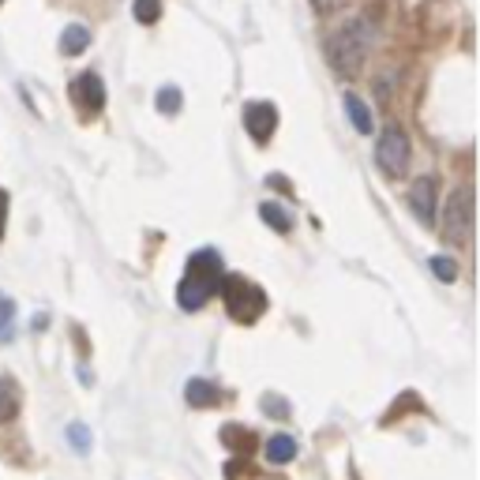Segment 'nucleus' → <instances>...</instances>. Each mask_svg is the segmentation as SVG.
<instances>
[{"label":"nucleus","mask_w":480,"mask_h":480,"mask_svg":"<svg viewBox=\"0 0 480 480\" xmlns=\"http://www.w3.org/2000/svg\"><path fill=\"white\" fill-rule=\"evenodd\" d=\"M409 203H413V214H417L424 226L436 221V177H421L409 191Z\"/></svg>","instance_id":"nucleus-8"},{"label":"nucleus","mask_w":480,"mask_h":480,"mask_svg":"<svg viewBox=\"0 0 480 480\" xmlns=\"http://www.w3.org/2000/svg\"><path fill=\"white\" fill-rule=\"evenodd\" d=\"M293 454H297V443H293L290 436H275V439L267 443V458H270V461H278V466L293 461Z\"/></svg>","instance_id":"nucleus-12"},{"label":"nucleus","mask_w":480,"mask_h":480,"mask_svg":"<svg viewBox=\"0 0 480 480\" xmlns=\"http://www.w3.org/2000/svg\"><path fill=\"white\" fill-rule=\"evenodd\" d=\"M312 4H315L319 12H330V8H338V4H342V0H312Z\"/></svg>","instance_id":"nucleus-21"},{"label":"nucleus","mask_w":480,"mask_h":480,"mask_svg":"<svg viewBox=\"0 0 480 480\" xmlns=\"http://www.w3.org/2000/svg\"><path fill=\"white\" fill-rule=\"evenodd\" d=\"M15 409H19V394H15L12 379H0V424H8L15 417Z\"/></svg>","instance_id":"nucleus-13"},{"label":"nucleus","mask_w":480,"mask_h":480,"mask_svg":"<svg viewBox=\"0 0 480 480\" xmlns=\"http://www.w3.org/2000/svg\"><path fill=\"white\" fill-rule=\"evenodd\" d=\"M72 102H79V109L83 113H102V105H105V87H102V79L94 75V72H83L72 83Z\"/></svg>","instance_id":"nucleus-6"},{"label":"nucleus","mask_w":480,"mask_h":480,"mask_svg":"<svg viewBox=\"0 0 480 480\" xmlns=\"http://www.w3.org/2000/svg\"><path fill=\"white\" fill-rule=\"evenodd\" d=\"M12 330H15V300L0 293V342H8Z\"/></svg>","instance_id":"nucleus-15"},{"label":"nucleus","mask_w":480,"mask_h":480,"mask_svg":"<svg viewBox=\"0 0 480 480\" xmlns=\"http://www.w3.org/2000/svg\"><path fill=\"white\" fill-rule=\"evenodd\" d=\"M275 124H278V109L270 102H252L244 109V128H248V135L255 143H267L270 132H275Z\"/></svg>","instance_id":"nucleus-7"},{"label":"nucleus","mask_w":480,"mask_h":480,"mask_svg":"<svg viewBox=\"0 0 480 480\" xmlns=\"http://www.w3.org/2000/svg\"><path fill=\"white\" fill-rule=\"evenodd\" d=\"M368 45H372V27H368L364 19H353V23H345L342 30H334L330 35L327 53H330L338 72H353L357 64L368 57Z\"/></svg>","instance_id":"nucleus-2"},{"label":"nucleus","mask_w":480,"mask_h":480,"mask_svg":"<svg viewBox=\"0 0 480 480\" xmlns=\"http://www.w3.org/2000/svg\"><path fill=\"white\" fill-rule=\"evenodd\" d=\"M135 19L139 23H158V15H162V0H135Z\"/></svg>","instance_id":"nucleus-16"},{"label":"nucleus","mask_w":480,"mask_h":480,"mask_svg":"<svg viewBox=\"0 0 480 480\" xmlns=\"http://www.w3.org/2000/svg\"><path fill=\"white\" fill-rule=\"evenodd\" d=\"M263 221H267V226H275L278 233H290L293 229V218L285 214L282 203H263Z\"/></svg>","instance_id":"nucleus-14"},{"label":"nucleus","mask_w":480,"mask_h":480,"mask_svg":"<svg viewBox=\"0 0 480 480\" xmlns=\"http://www.w3.org/2000/svg\"><path fill=\"white\" fill-rule=\"evenodd\" d=\"M431 270H436V278H443V282H454L458 278V263L446 259V255H436V259H431Z\"/></svg>","instance_id":"nucleus-19"},{"label":"nucleus","mask_w":480,"mask_h":480,"mask_svg":"<svg viewBox=\"0 0 480 480\" xmlns=\"http://www.w3.org/2000/svg\"><path fill=\"white\" fill-rule=\"evenodd\" d=\"M409 158H413V147H409V135L402 128H387L379 135V151H375V162L387 177H402L409 169Z\"/></svg>","instance_id":"nucleus-4"},{"label":"nucleus","mask_w":480,"mask_h":480,"mask_svg":"<svg viewBox=\"0 0 480 480\" xmlns=\"http://www.w3.org/2000/svg\"><path fill=\"white\" fill-rule=\"evenodd\" d=\"M443 233L451 244H469L473 233V188L458 184L443 203Z\"/></svg>","instance_id":"nucleus-3"},{"label":"nucleus","mask_w":480,"mask_h":480,"mask_svg":"<svg viewBox=\"0 0 480 480\" xmlns=\"http://www.w3.org/2000/svg\"><path fill=\"white\" fill-rule=\"evenodd\" d=\"M345 113L353 120L357 132H372V113H368V105L360 102V94H345Z\"/></svg>","instance_id":"nucleus-10"},{"label":"nucleus","mask_w":480,"mask_h":480,"mask_svg":"<svg viewBox=\"0 0 480 480\" xmlns=\"http://www.w3.org/2000/svg\"><path fill=\"white\" fill-rule=\"evenodd\" d=\"M4 226H8V191L0 188V240H4Z\"/></svg>","instance_id":"nucleus-20"},{"label":"nucleus","mask_w":480,"mask_h":480,"mask_svg":"<svg viewBox=\"0 0 480 480\" xmlns=\"http://www.w3.org/2000/svg\"><path fill=\"white\" fill-rule=\"evenodd\" d=\"M158 109H162V113H177V109H181V90L177 87L158 90Z\"/></svg>","instance_id":"nucleus-17"},{"label":"nucleus","mask_w":480,"mask_h":480,"mask_svg":"<svg viewBox=\"0 0 480 480\" xmlns=\"http://www.w3.org/2000/svg\"><path fill=\"white\" fill-rule=\"evenodd\" d=\"M90 45V30L83 23H72V27H64V35H60V53L64 57H75V53H83Z\"/></svg>","instance_id":"nucleus-9"},{"label":"nucleus","mask_w":480,"mask_h":480,"mask_svg":"<svg viewBox=\"0 0 480 480\" xmlns=\"http://www.w3.org/2000/svg\"><path fill=\"white\" fill-rule=\"evenodd\" d=\"M218 282H221V259H218V252H196L188 259V275L181 282V290H177V300H181V308L188 312H196L203 308V300H211V293L218 290Z\"/></svg>","instance_id":"nucleus-1"},{"label":"nucleus","mask_w":480,"mask_h":480,"mask_svg":"<svg viewBox=\"0 0 480 480\" xmlns=\"http://www.w3.org/2000/svg\"><path fill=\"white\" fill-rule=\"evenodd\" d=\"M0 4H4V0H0Z\"/></svg>","instance_id":"nucleus-22"},{"label":"nucleus","mask_w":480,"mask_h":480,"mask_svg":"<svg viewBox=\"0 0 480 480\" xmlns=\"http://www.w3.org/2000/svg\"><path fill=\"white\" fill-rule=\"evenodd\" d=\"M226 300H229V315L240 319V323H255L267 308V297L244 278H226Z\"/></svg>","instance_id":"nucleus-5"},{"label":"nucleus","mask_w":480,"mask_h":480,"mask_svg":"<svg viewBox=\"0 0 480 480\" xmlns=\"http://www.w3.org/2000/svg\"><path fill=\"white\" fill-rule=\"evenodd\" d=\"M68 443L75 446L79 454H87V451H90V431H87V424H72V428H68Z\"/></svg>","instance_id":"nucleus-18"},{"label":"nucleus","mask_w":480,"mask_h":480,"mask_svg":"<svg viewBox=\"0 0 480 480\" xmlns=\"http://www.w3.org/2000/svg\"><path fill=\"white\" fill-rule=\"evenodd\" d=\"M188 402H191V406H214V402H218L214 383H206V379H191V383H188Z\"/></svg>","instance_id":"nucleus-11"}]
</instances>
